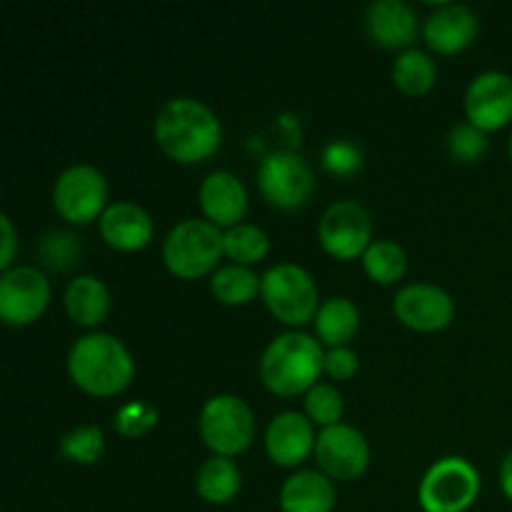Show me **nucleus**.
Returning a JSON list of instances; mask_svg holds the SVG:
<instances>
[{"mask_svg": "<svg viewBox=\"0 0 512 512\" xmlns=\"http://www.w3.org/2000/svg\"><path fill=\"white\" fill-rule=\"evenodd\" d=\"M68 370L93 395H115L133 378V358L123 340L110 333H88L70 348Z\"/></svg>", "mask_w": 512, "mask_h": 512, "instance_id": "nucleus-3", "label": "nucleus"}, {"mask_svg": "<svg viewBox=\"0 0 512 512\" xmlns=\"http://www.w3.org/2000/svg\"><path fill=\"white\" fill-rule=\"evenodd\" d=\"M363 265L370 278L378 280V283H395V280L403 278L408 258L395 240L380 238L368 245V250L363 253Z\"/></svg>", "mask_w": 512, "mask_h": 512, "instance_id": "nucleus-26", "label": "nucleus"}, {"mask_svg": "<svg viewBox=\"0 0 512 512\" xmlns=\"http://www.w3.org/2000/svg\"><path fill=\"white\" fill-rule=\"evenodd\" d=\"M313 423L298 410H285L270 420L265 430V448L278 465H298L315 448Z\"/></svg>", "mask_w": 512, "mask_h": 512, "instance_id": "nucleus-16", "label": "nucleus"}, {"mask_svg": "<svg viewBox=\"0 0 512 512\" xmlns=\"http://www.w3.org/2000/svg\"><path fill=\"white\" fill-rule=\"evenodd\" d=\"M325 363V353L313 335L288 330L275 335L260 358V378L273 393L295 395L310 390Z\"/></svg>", "mask_w": 512, "mask_h": 512, "instance_id": "nucleus-2", "label": "nucleus"}, {"mask_svg": "<svg viewBox=\"0 0 512 512\" xmlns=\"http://www.w3.org/2000/svg\"><path fill=\"white\" fill-rule=\"evenodd\" d=\"M323 163L333 173H353L360 165V150L353 143H345V140H333V143L325 145Z\"/></svg>", "mask_w": 512, "mask_h": 512, "instance_id": "nucleus-33", "label": "nucleus"}, {"mask_svg": "<svg viewBox=\"0 0 512 512\" xmlns=\"http://www.w3.org/2000/svg\"><path fill=\"white\" fill-rule=\"evenodd\" d=\"M465 113L480 130L503 128L512 118V78L503 70L475 75L465 93Z\"/></svg>", "mask_w": 512, "mask_h": 512, "instance_id": "nucleus-13", "label": "nucleus"}, {"mask_svg": "<svg viewBox=\"0 0 512 512\" xmlns=\"http://www.w3.org/2000/svg\"><path fill=\"white\" fill-rule=\"evenodd\" d=\"M320 243L335 258H358L368 250L373 220L358 200H335L320 218Z\"/></svg>", "mask_w": 512, "mask_h": 512, "instance_id": "nucleus-10", "label": "nucleus"}, {"mask_svg": "<svg viewBox=\"0 0 512 512\" xmlns=\"http://www.w3.org/2000/svg\"><path fill=\"white\" fill-rule=\"evenodd\" d=\"M78 250V238L73 233H68V230H50L38 245L40 258L53 270H63L68 265H73L75 258H78Z\"/></svg>", "mask_w": 512, "mask_h": 512, "instance_id": "nucleus-30", "label": "nucleus"}, {"mask_svg": "<svg viewBox=\"0 0 512 512\" xmlns=\"http://www.w3.org/2000/svg\"><path fill=\"white\" fill-rule=\"evenodd\" d=\"M240 488V468L230 455H213L205 460L195 475V490L208 503H228Z\"/></svg>", "mask_w": 512, "mask_h": 512, "instance_id": "nucleus-23", "label": "nucleus"}, {"mask_svg": "<svg viewBox=\"0 0 512 512\" xmlns=\"http://www.w3.org/2000/svg\"><path fill=\"white\" fill-rule=\"evenodd\" d=\"M225 253L235 260L238 265L258 263L265 253H268V235L253 223H238L233 228L225 230Z\"/></svg>", "mask_w": 512, "mask_h": 512, "instance_id": "nucleus-27", "label": "nucleus"}, {"mask_svg": "<svg viewBox=\"0 0 512 512\" xmlns=\"http://www.w3.org/2000/svg\"><path fill=\"white\" fill-rule=\"evenodd\" d=\"M335 488L323 470H298L280 488L283 512H330Z\"/></svg>", "mask_w": 512, "mask_h": 512, "instance_id": "nucleus-20", "label": "nucleus"}, {"mask_svg": "<svg viewBox=\"0 0 512 512\" xmlns=\"http://www.w3.org/2000/svg\"><path fill=\"white\" fill-rule=\"evenodd\" d=\"M108 185L95 165L75 163L58 175L53 188L55 210L70 223H88L105 210Z\"/></svg>", "mask_w": 512, "mask_h": 512, "instance_id": "nucleus-9", "label": "nucleus"}, {"mask_svg": "<svg viewBox=\"0 0 512 512\" xmlns=\"http://www.w3.org/2000/svg\"><path fill=\"white\" fill-rule=\"evenodd\" d=\"M50 300V283L33 265H15L0 278V315L10 325L33 323Z\"/></svg>", "mask_w": 512, "mask_h": 512, "instance_id": "nucleus-12", "label": "nucleus"}, {"mask_svg": "<svg viewBox=\"0 0 512 512\" xmlns=\"http://www.w3.org/2000/svg\"><path fill=\"white\" fill-rule=\"evenodd\" d=\"M100 235L113 248L138 250L153 238V220L148 210L140 208L138 203L118 200V203H110L100 215Z\"/></svg>", "mask_w": 512, "mask_h": 512, "instance_id": "nucleus-19", "label": "nucleus"}, {"mask_svg": "<svg viewBox=\"0 0 512 512\" xmlns=\"http://www.w3.org/2000/svg\"><path fill=\"white\" fill-rule=\"evenodd\" d=\"M155 140L170 158L198 163L220 145V120L200 100L170 98L155 115Z\"/></svg>", "mask_w": 512, "mask_h": 512, "instance_id": "nucleus-1", "label": "nucleus"}, {"mask_svg": "<svg viewBox=\"0 0 512 512\" xmlns=\"http://www.w3.org/2000/svg\"><path fill=\"white\" fill-rule=\"evenodd\" d=\"M305 410L323 428L325 425L340 423V415H343V395H340V390L335 385L315 383L308 390V395H305Z\"/></svg>", "mask_w": 512, "mask_h": 512, "instance_id": "nucleus-29", "label": "nucleus"}, {"mask_svg": "<svg viewBox=\"0 0 512 512\" xmlns=\"http://www.w3.org/2000/svg\"><path fill=\"white\" fill-rule=\"evenodd\" d=\"M475 33H478V15L463 3L438 5L423 23L425 40L438 53H458L468 48Z\"/></svg>", "mask_w": 512, "mask_h": 512, "instance_id": "nucleus-15", "label": "nucleus"}, {"mask_svg": "<svg viewBox=\"0 0 512 512\" xmlns=\"http://www.w3.org/2000/svg\"><path fill=\"white\" fill-rule=\"evenodd\" d=\"M500 485H503V493L512 500V453L505 455L503 465H500Z\"/></svg>", "mask_w": 512, "mask_h": 512, "instance_id": "nucleus-36", "label": "nucleus"}, {"mask_svg": "<svg viewBox=\"0 0 512 512\" xmlns=\"http://www.w3.org/2000/svg\"><path fill=\"white\" fill-rule=\"evenodd\" d=\"M365 28L385 48H405L418 38V15L405 0H375L365 13Z\"/></svg>", "mask_w": 512, "mask_h": 512, "instance_id": "nucleus-18", "label": "nucleus"}, {"mask_svg": "<svg viewBox=\"0 0 512 512\" xmlns=\"http://www.w3.org/2000/svg\"><path fill=\"white\" fill-rule=\"evenodd\" d=\"M225 233L210 220L185 218L170 228L163 243V260L180 278H198L215 268L225 253Z\"/></svg>", "mask_w": 512, "mask_h": 512, "instance_id": "nucleus-4", "label": "nucleus"}, {"mask_svg": "<svg viewBox=\"0 0 512 512\" xmlns=\"http://www.w3.org/2000/svg\"><path fill=\"white\" fill-rule=\"evenodd\" d=\"M155 420H158L155 405L145 403V400H130L115 413V430L125 438H140V435L153 428Z\"/></svg>", "mask_w": 512, "mask_h": 512, "instance_id": "nucleus-31", "label": "nucleus"}, {"mask_svg": "<svg viewBox=\"0 0 512 512\" xmlns=\"http://www.w3.org/2000/svg\"><path fill=\"white\" fill-rule=\"evenodd\" d=\"M448 148L453 153V158L465 160V163H473V160L483 158L485 150H488V140H485V130H480L478 125L458 123L453 125L448 135Z\"/></svg>", "mask_w": 512, "mask_h": 512, "instance_id": "nucleus-32", "label": "nucleus"}, {"mask_svg": "<svg viewBox=\"0 0 512 512\" xmlns=\"http://www.w3.org/2000/svg\"><path fill=\"white\" fill-rule=\"evenodd\" d=\"M360 325V310L353 300L335 295L320 303L318 313H315V330H318L320 340L333 348L348 343Z\"/></svg>", "mask_w": 512, "mask_h": 512, "instance_id": "nucleus-22", "label": "nucleus"}, {"mask_svg": "<svg viewBox=\"0 0 512 512\" xmlns=\"http://www.w3.org/2000/svg\"><path fill=\"white\" fill-rule=\"evenodd\" d=\"M200 435L218 455H235L253 440L255 418L250 405L233 393H220L205 400L200 410Z\"/></svg>", "mask_w": 512, "mask_h": 512, "instance_id": "nucleus-7", "label": "nucleus"}, {"mask_svg": "<svg viewBox=\"0 0 512 512\" xmlns=\"http://www.w3.org/2000/svg\"><path fill=\"white\" fill-rule=\"evenodd\" d=\"M510 155H512V135H510Z\"/></svg>", "mask_w": 512, "mask_h": 512, "instance_id": "nucleus-37", "label": "nucleus"}, {"mask_svg": "<svg viewBox=\"0 0 512 512\" xmlns=\"http://www.w3.org/2000/svg\"><path fill=\"white\" fill-rule=\"evenodd\" d=\"M60 450L65 458L75 463H95L98 455L103 453V433L98 425H78L60 440Z\"/></svg>", "mask_w": 512, "mask_h": 512, "instance_id": "nucleus-28", "label": "nucleus"}, {"mask_svg": "<svg viewBox=\"0 0 512 512\" xmlns=\"http://www.w3.org/2000/svg\"><path fill=\"white\" fill-rule=\"evenodd\" d=\"M478 490V468L460 455H445L425 470L418 500L425 512H463L478 498Z\"/></svg>", "mask_w": 512, "mask_h": 512, "instance_id": "nucleus-5", "label": "nucleus"}, {"mask_svg": "<svg viewBox=\"0 0 512 512\" xmlns=\"http://www.w3.org/2000/svg\"><path fill=\"white\" fill-rule=\"evenodd\" d=\"M393 310L415 330H438L453 320L455 303L440 285L408 283L395 293Z\"/></svg>", "mask_w": 512, "mask_h": 512, "instance_id": "nucleus-14", "label": "nucleus"}, {"mask_svg": "<svg viewBox=\"0 0 512 512\" xmlns=\"http://www.w3.org/2000/svg\"><path fill=\"white\" fill-rule=\"evenodd\" d=\"M313 168L300 153L278 148L263 158L258 168L260 193L285 210L300 208L313 193Z\"/></svg>", "mask_w": 512, "mask_h": 512, "instance_id": "nucleus-8", "label": "nucleus"}, {"mask_svg": "<svg viewBox=\"0 0 512 512\" xmlns=\"http://www.w3.org/2000/svg\"><path fill=\"white\" fill-rule=\"evenodd\" d=\"M323 368L328 370L335 380H345L350 378V375H355V370H358V355H355V350L345 348V345L330 348L328 353H325Z\"/></svg>", "mask_w": 512, "mask_h": 512, "instance_id": "nucleus-34", "label": "nucleus"}, {"mask_svg": "<svg viewBox=\"0 0 512 512\" xmlns=\"http://www.w3.org/2000/svg\"><path fill=\"white\" fill-rule=\"evenodd\" d=\"M315 458L330 478L353 480L368 468V440L358 428L348 423L325 425L315 438Z\"/></svg>", "mask_w": 512, "mask_h": 512, "instance_id": "nucleus-11", "label": "nucleus"}, {"mask_svg": "<svg viewBox=\"0 0 512 512\" xmlns=\"http://www.w3.org/2000/svg\"><path fill=\"white\" fill-rule=\"evenodd\" d=\"M200 205L210 223H215L218 228L220 225L233 228L248 210V193L238 175H233L230 170H213L200 183Z\"/></svg>", "mask_w": 512, "mask_h": 512, "instance_id": "nucleus-17", "label": "nucleus"}, {"mask_svg": "<svg viewBox=\"0 0 512 512\" xmlns=\"http://www.w3.org/2000/svg\"><path fill=\"white\" fill-rule=\"evenodd\" d=\"M210 285H213L215 298L228 305H240L255 298V293L260 290V278L248 265L230 263L215 270Z\"/></svg>", "mask_w": 512, "mask_h": 512, "instance_id": "nucleus-25", "label": "nucleus"}, {"mask_svg": "<svg viewBox=\"0 0 512 512\" xmlns=\"http://www.w3.org/2000/svg\"><path fill=\"white\" fill-rule=\"evenodd\" d=\"M260 293L275 318L288 325H303L318 313V288L313 275L298 263H278L260 278Z\"/></svg>", "mask_w": 512, "mask_h": 512, "instance_id": "nucleus-6", "label": "nucleus"}, {"mask_svg": "<svg viewBox=\"0 0 512 512\" xmlns=\"http://www.w3.org/2000/svg\"><path fill=\"white\" fill-rule=\"evenodd\" d=\"M65 308L70 318L80 325H95L105 318L110 308L108 288L95 275H78L65 288Z\"/></svg>", "mask_w": 512, "mask_h": 512, "instance_id": "nucleus-21", "label": "nucleus"}, {"mask_svg": "<svg viewBox=\"0 0 512 512\" xmlns=\"http://www.w3.org/2000/svg\"><path fill=\"white\" fill-rule=\"evenodd\" d=\"M435 78H438V68H435V60L425 50L405 48L395 58L393 80L405 93H425V90L433 88Z\"/></svg>", "mask_w": 512, "mask_h": 512, "instance_id": "nucleus-24", "label": "nucleus"}, {"mask_svg": "<svg viewBox=\"0 0 512 512\" xmlns=\"http://www.w3.org/2000/svg\"><path fill=\"white\" fill-rule=\"evenodd\" d=\"M0 225H3V255H0V268L8 270L10 260H13L15 255V230L8 215H0Z\"/></svg>", "mask_w": 512, "mask_h": 512, "instance_id": "nucleus-35", "label": "nucleus"}]
</instances>
